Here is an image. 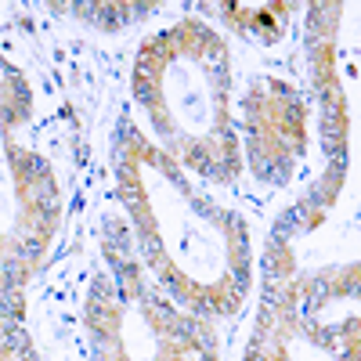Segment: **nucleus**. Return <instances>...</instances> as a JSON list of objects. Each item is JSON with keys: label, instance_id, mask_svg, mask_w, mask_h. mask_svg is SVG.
Masks as SVG:
<instances>
[{"label": "nucleus", "instance_id": "1", "mask_svg": "<svg viewBox=\"0 0 361 361\" xmlns=\"http://www.w3.org/2000/svg\"><path fill=\"white\" fill-rule=\"evenodd\" d=\"M22 177L33 185V180H44V177H51V170H47V159H40V156H29L25 163H22Z\"/></svg>", "mask_w": 361, "mask_h": 361}]
</instances>
